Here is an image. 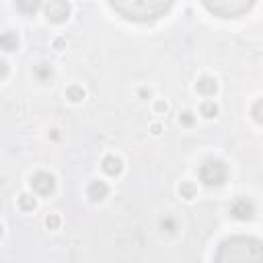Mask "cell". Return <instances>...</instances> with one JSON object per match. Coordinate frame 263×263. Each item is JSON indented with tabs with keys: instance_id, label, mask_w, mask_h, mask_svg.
Here are the masks:
<instances>
[{
	"instance_id": "cell-1",
	"label": "cell",
	"mask_w": 263,
	"mask_h": 263,
	"mask_svg": "<svg viewBox=\"0 0 263 263\" xmlns=\"http://www.w3.org/2000/svg\"><path fill=\"white\" fill-rule=\"evenodd\" d=\"M214 263H263L261 242L255 236H230L220 242Z\"/></svg>"
},
{
	"instance_id": "cell-2",
	"label": "cell",
	"mask_w": 263,
	"mask_h": 263,
	"mask_svg": "<svg viewBox=\"0 0 263 263\" xmlns=\"http://www.w3.org/2000/svg\"><path fill=\"white\" fill-rule=\"evenodd\" d=\"M109 6L127 21L152 23L164 16L173 8V2L168 0L166 2L164 0H119V2H109Z\"/></svg>"
},
{
	"instance_id": "cell-3",
	"label": "cell",
	"mask_w": 263,
	"mask_h": 263,
	"mask_svg": "<svg viewBox=\"0 0 263 263\" xmlns=\"http://www.w3.org/2000/svg\"><path fill=\"white\" fill-rule=\"evenodd\" d=\"M203 6L210 10V12H214V14H218V16H224V18H234V16H240V14H245L247 10H251L253 6H255V2L253 0H214V2H210V0H205L203 2Z\"/></svg>"
},
{
	"instance_id": "cell-4",
	"label": "cell",
	"mask_w": 263,
	"mask_h": 263,
	"mask_svg": "<svg viewBox=\"0 0 263 263\" xmlns=\"http://www.w3.org/2000/svg\"><path fill=\"white\" fill-rule=\"evenodd\" d=\"M197 175H199V181H201L203 185H208V187H218V185H222V183L226 181V166H224L222 160L210 158V160H205V162L199 166Z\"/></svg>"
},
{
	"instance_id": "cell-5",
	"label": "cell",
	"mask_w": 263,
	"mask_h": 263,
	"mask_svg": "<svg viewBox=\"0 0 263 263\" xmlns=\"http://www.w3.org/2000/svg\"><path fill=\"white\" fill-rule=\"evenodd\" d=\"M45 16H47L51 23H64V21H68V16H70V4L64 2V0H51V2L45 6Z\"/></svg>"
},
{
	"instance_id": "cell-6",
	"label": "cell",
	"mask_w": 263,
	"mask_h": 263,
	"mask_svg": "<svg viewBox=\"0 0 263 263\" xmlns=\"http://www.w3.org/2000/svg\"><path fill=\"white\" fill-rule=\"evenodd\" d=\"M31 187L33 191H37L39 195H49L55 189V179L49 173H35L31 177Z\"/></svg>"
},
{
	"instance_id": "cell-7",
	"label": "cell",
	"mask_w": 263,
	"mask_h": 263,
	"mask_svg": "<svg viewBox=\"0 0 263 263\" xmlns=\"http://www.w3.org/2000/svg\"><path fill=\"white\" fill-rule=\"evenodd\" d=\"M230 214H232L236 220H251L253 214H255V205H253L251 199H247V197H238V199L232 201V205H230Z\"/></svg>"
},
{
	"instance_id": "cell-8",
	"label": "cell",
	"mask_w": 263,
	"mask_h": 263,
	"mask_svg": "<svg viewBox=\"0 0 263 263\" xmlns=\"http://www.w3.org/2000/svg\"><path fill=\"white\" fill-rule=\"evenodd\" d=\"M107 193H109V187H107L105 181H92V183L88 185V189H86V195H88L92 201H101V199H105Z\"/></svg>"
},
{
	"instance_id": "cell-9",
	"label": "cell",
	"mask_w": 263,
	"mask_h": 263,
	"mask_svg": "<svg viewBox=\"0 0 263 263\" xmlns=\"http://www.w3.org/2000/svg\"><path fill=\"white\" fill-rule=\"evenodd\" d=\"M101 166H103V171H105L109 177H117V175L123 171L121 160H119L117 156H113V154L105 156V158H103V162H101Z\"/></svg>"
},
{
	"instance_id": "cell-10",
	"label": "cell",
	"mask_w": 263,
	"mask_h": 263,
	"mask_svg": "<svg viewBox=\"0 0 263 263\" xmlns=\"http://www.w3.org/2000/svg\"><path fill=\"white\" fill-rule=\"evenodd\" d=\"M195 88H197V92H201V95L210 97V95H214V92L218 90V82H216L214 78H210V76H201V78L197 80Z\"/></svg>"
},
{
	"instance_id": "cell-11",
	"label": "cell",
	"mask_w": 263,
	"mask_h": 263,
	"mask_svg": "<svg viewBox=\"0 0 263 263\" xmlns=\"http://www.w3.org/2000/svg\"><path fill=\"white\" fill-rule=\"evenodd\" d=\"M16 47H18V37H16L12 31L0 33V49H4V51H14Z\"/></svg>"
},
{
	"instance_id": "cell-12",
	"label": "cell",
	"mask_w": 263,
	"mask_h": 263,
	"mask_svg": "<svg viewBox=\"0 0 263 263\" xmlns=\"http://www.w3.org/2000/svg\"><path fill=\"white\" fill-rule=\"evenodd\" d=\"M39 6H41V4H39L37 0H18V2H16V8H18L21 12H27V14L37 12Z\"/></svg>"
},
{
	"instance_id": "cell-13",
	"label": "cell",
	"mask_w": 263,
	"mask_h": 263,
	"mask_svg": "<svg viewBox=\"0 0 263 263\" xmlns=\"http://www.w3.org/2000/svg\"><path fill=\"white\" fill-rule=\"evenodd\" d=\"M199 111H201V115H203V117L212 119V117H216V115H218V105H216L214 101H205V103H201Z\"/></svg>"
},
{
	"instance_id": "cell-14",
	"label": "cell",
	"mask_w": 263,
	"mask_h": 263,
	"mask_svg": "<svg viewBox=\"0 0 263 263\" xmlns=\"http://www.w3.org/2000/svg\"><path fill=\"white\" fill-rule=\"evenodd\" d=\"M66 97L72 101V103H78V101H82L84 99V90H82V86H68V90H66Z\"/></svg>"
},
{
	"instance_id": "cell-15",
	"label": "cell",
	"mask_w": 263,
	"mask_h": 263,
	"mask_svg": "<svg viewBox=\"0 0 263 263\" xmlns=\"http://www.w3.org/2000/svg\"><path fill=\"white\" fill-rule=\"evenodd\" d=\"M35 74H37L39 80H49V78L53 76V70H51L49 64H39V66L35 68Z\"/></svg>"
},
{
	"instance_id": "cell-16",
	"label": "cell",
	"mask_w": 263,
	"mask_h": 263,
	"mask_svg": "<svg viewBox=\"0 0 263 263\" xmlns=\"http://www.w3.org/2000/svg\"><path fill=\"white\" fill-rule=\"evenodd\" d=\"M18 205H21V210H25V212L35 210V197L29 195V193H23V195L18 197Z\"/></svg>"
},
{
	"instance_id": "cell-17",
	"label": "cell",
	"mask_w": 263,
	"mask_h": 263,
	"mask_svg": "<svg viewBox=\"0 0 263 263\" xmlns=\"http://www.w3.org/2000/svg\"><path fill=\"white\" fill-rule=\"evenodd\" d=\"M179 193H181V197H185V199H193V197H195V187H193L191 183H181Z\"/></svg>"
},
{
	"instance_id": "cell-18",
	"label": "cell",
	"mask_w": 263,
	"mask_h": 263,
	"mask_svg": "<svg viewBox=\"0 0 263 263\" xmlns=\"http://www.w3.org/2000/svg\"><path fill=\"white\" fill-rule=\"evenodd\" d=\"M45 226H47L49 230L58 228V226H60V216H58V214H49V216L45 218Z\"/></svg>"
},
{
	"instance_id": "cell-19",
	"label": "cell",
	"mask_w": 263,
	"mask_h": 263,
	"mask_svg": "<svg viewBox=\"0 0 263 263\" xmlns=\"http://www.w3.org/2000/svg\"><path fill=\"white\" fill-rule=\"evenodd\" d=\"M261 107H263V101L257 99L255 105H253V117H255V121H261Z\"/></svg>"
},
{
	"instance_id": "cell-20",
	"label": "cell",
	"mask_w": 263,
	"mask_h": 263,
	"mask_svg": "<svg viewBox=\"0 0 263 263\" xmlns=\"http://www.w3.org/2000/svg\"><path fill=\"white\" fill-rule=\"evenodd\" d=\"M179 121L183 123V125H193V113H189V111H185V113H181V117H179Z\"/></svg>"
},
{
	"instance_id": "cell-21",
	"label": "cell",
	"mask_w": 263,
	"mask_h": 263,
	"mask_svg": "<svg viewBox=\"0 0 263 263\" xmlns=\"http://www.w3.org/2000/svg\"><path fill=\"white\" fill-rule=\"evenodd\" d=\"M160 226H162V228H166V232H175V228H177V226H175V222H173L171 218H164V220L160 222Z\"/></svg>"
},
{
	"instance_id": "cell-22",
	"label": "cell",
	"mask_w": 263,
	"mask_h": 263,
	"mask_svg": "<svg viewBox=\"0 0 263 263\" xmlns=\"http://www.w3.org/2000/svg\"><path fill=\"white\" fill-rule=\"evenodd\" d=\"M8 74V64L4 60H0V78H4Z\"/></svg>"
},
{
	"instance_id": "cell-23",
	"label": "cell",
	"mask_w": 263,
	"mask_h": 263,
	"mask_svg": "<svg viewBox=\"0 0 263 263\" xmlns=\"http://www.w3.org/2000/svg\"><path fill=\"white\" fill-rule=\"evenodd\" d=\"M166 109H168V105H166V103H162V101H158V103H156V111H158V113H162V111H166Z\"/></svg>"
},
{
	"instance_id": "cell-24",
	"label": "cell",
	"mask_w": 263,
	"mask_h": 263,
	"mask_svg": "<svg viewBox=\"0 0 263 263\" xmlns=\"http://www.w3.org/2000/svg\"><path fill=\"white\" fill-rule=\"evenodd\" d=\"M53 47H58V49L64 47V41H62V39H55V41H53Z\"/></svg>"
},
{
	"instance_id": "cell-25",
	"label": "cell",
	"mask_w": 263,
	"mask_h": 263,
	"mask_svg": "<svg viewBox=\"0 0 263 263\" xmlns=\"http://www.w3.org/2000/svg\"><path fill=\"white\" fill-rule=\"evenodd\" d=\"M160 129H162L160 125H152V134H154V136H158V134H160Z\"/></svg>"
},
{
	"instance_id": "cell-26",
	"label": "cell",
	"mask_w": 263,
	"mask_h": 263,
	"mask_svg": "<svg viewBox=\"0 0 263 263\" xmlns=\"http://www.w3.org/2000/svg\"><path fill=\"white\" fill-rule=\"evenodd\" d=\"M0 238H2V226H0Z\"/></svg>"
}]
</instances>
